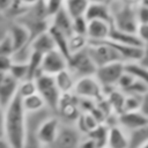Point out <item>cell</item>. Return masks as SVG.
Masks as SVG:
<instances>
[{
	"instance_id": "obj_22",
	"label": "cell",
	"mask_w": 148,
	"mask_h": 148,
	"mask_svg": "<svg viewBox=\"0 0 148 148\" xmlns=\"http://www.w3.org/2000/svg\"><path fill=\"white\" fill-rule=\"evenodd\" d=\"M90 6L88 0H65L64 8L74 20L77 17L86 16V13Z\"/></svg>"
},
{
	"instance_id": "obj_12",
	"label": "cell",
	"mask_w": 148,
	"mask_h": 148,
	"mask_svg": "<svg viewBox=\"0 0 148 148\" xmlns=\"http://www.w3.org/2000/svg\"><path fill=\"white\" fill-rule=\"evenodd\" d=\"M18 84L15 77H13L9 73L0 74V103L1 111L5 110L10 102L18 95Z\"/></svg>"
},
{
	"instance_id": "obj_16",
	"label": "cell",
	"mask_w": 148,
	"mask_h": 148,
	"mask_svg": "<svg viewBox=\"0 0 148 148\" xmlns=\"http://www.w3.org/2000/svg\"><path fill=\"white\" fill-rule=\"evenodd\" d=\"M112 30V23L106 21H89L88 27V38L90 42H104L110 38Z\"/></svg>"
},
{
	"instance_id": "obj_4",
	"label": "cell",
	"mask_w": 148,
	"mask_h": 148,
	"mask_svg": "<svg viewBox=\"0 0 148 148\" xmlns=\"http://www.w3.org/2000/svg\"><path fill=\"white\" fill-rule=\"evenodd\" d=\"M88 53L90 54L92 61L96 64L97 68L104 65H109L117 61H124L119 52L108 42H90L87 47Z\"/></svg>"
},
{
	"instance_id": "obj_20",
	"label": "cell",
	"mask_w": 148,
	"mask_h": 148,
	"mask_svg": "<svg viewBox=\"0 0 148 148\" xmlns=\"http://www.w3.org/2000/svg\"><path fill=\"white\" fill-rule=\"evenodd\" d=\"M54 80H56V84H57V87L61 94L73 92L75 83L77 81V79L74 76V74L68 68L60 72L59 74H57L54 76Z\"/></svg>"
},
{
	"instance_id": "obj_37",
	"label": "cell",
	"mask_w": 148,
	"mask_h": 148,
	"mask_svg": "<svg viewBox=\"0 0 148 148\" xmlns=\"http://www.w3.org/2000/svg\"><path fill=\"white\" fill-rule=\"evenodd\" d=\"M13 64H14V59H13V57L0 56V74L9 73V71H10Z\"/></svg>"
},
{
	"instance_id": "obj_36",
	"label": "cell",
	"mask_w": 148,
	"mask_h": 148,
	"mask_svg": "<svg viewBox=\"0 0 148 148\" xmlns=\"http://www.w3.org/2000/svg\"><path fill=\"white\" fill-rule=\"evenodd\" d=\"M139 23H148V0H142L136 6Z\"/></svg>"
},
{
	"instance_id": "obj_42",
	"label": "cell",
	"mask_w": 148,
	"mask_h": 148,
	"mask_svg": "<svg viewBox=\"0 0 148 148\" xmlns=\"http://www.w3.org/2000/svg\"><path fill=\"white\" fill-rule=\"evenodd\" d=\"M90 3H110L111 0H88Z\"/></svg>"
},
{
	"instance_id": "obj_26",
	"label": "cell",
	"mask_w": 148,
	"mask_h": 148,
	"mask_svg": "<svg viewBox=\"0 0 148 148\" xmlns=\"http://www.w3.org/2000/svg\"><path fill=\"white\" fill-rule=\"evenodd\" d=\"M42 60H43L42 53H38L36 51H31L30 57L27 61V64H28V79L35 80L37 77V75L40 73Z\"/></svg>"
},
{
	"instance_id": "obj_11",
	"label": "cell",
	"mask_w": 148,
	"mask_h": 148,
	"mask_svg": "<svg viewBox=\"0 0 148 148\" xmlns=\"http://www.w3.org/2000/svg\"><path fill=\"white\" fill-rule=\"evenodd\" d=\"M68 68V58L59 50H53L43 56L40 73L56 76Z\"/></svg>"
},
{
	"instance_id": "obj_10",
	"label": "cell",
	"mask_w": 148,
	"mask_h": 148,
	"mask_svg": "<svg viewBox=\"0 0 148 148\" xmlns=\"http://www.w3.org/2000/svg\"><path fill=\"white\" fill-rule=\"evenodd\" d=\"M58 112L60 116H62L67 124H73V121L76 123L80 116L83 113L80 106V98L74 92L62 94Z\"/></svg>"
},
{
	"instance_id": "obj_6",
	"label": "cell",
	"mask_w": 148,
	"mask_h": 148,
	"mask_svg": "<svg viewBox=\"0 0 148 148\" xmlns=\"http://www.w3.org/2000/svg\"><path fill=\"white\" fill-rule=\"evenodd\" d=\"M73 92L79 98H87L98 102L104 97V89L96 76H86L76 81Z\"/></svg>"
},
{
	"instance_id": "obj_38",
	"label": "cell",
	"mask_w": 148,
	"mask_h": 148,
	"mask_svg": "<svg viewBox=\"0 0 148 148\" xmlns=\"http://www.w3.org/2000/svg\"><path fill=\"white\" fill-rule=\"evenodd\" d=\"M136 35L139 39L143 43H148V23H139L138 29H136Z\"/></svg>"
},
{
	"instance_id": "obj_29",
	"label": "cell",
	"mask_w": 148,
	"mask_h": 148,
	"mask_svg": "<svg viewBox=\"0 0 148 148\" xmlns=\"http://www.w3.org/2000/svg\"><path fill=\"white\" fill-rule=\"evenodd\" d=\"M148 142V124L130 133V148H139Z\"/></svg>"
},
{
	"instance_id": "obj_5",
	"label": "cell",
	"mask_w": 148,
	"mask_h": 148,
	"mask_svg": "<svg viewBox=\"0 0 148 148\" xmlns=\"http://www.w3.org/2000/svg\"><path fill=\"white\" fill-rule=\"evenodd\" d=\"M68 69L79 80L86 76H94L97 72V66L92 61L87 49L73 53L68 59Z\"/></svg>"
},
{
	"instance_id": "obj_18",
	"label": "cell",
	"mask_w": 148,
	"mask_h": 148,
	"mask_svg": "<svg viewBox=\"0 0 148 148\" xmlns=\"http://www.w3.org/2000/svg\"><path fill=\"white\" fill-rule=\"evenodd\" d=\"M86 18L88 21H106L112 23V15L109 3H90L87 13Z\"/></svg>"
},
{
	"instance_id": "obj_13",
	"label": "cell",
	"mask_w": 148,
	"mask_h": 148,
	"mask_svg": "<svg viewBox=\"0 0 148 148\" xmlns=\"http://www.w3.org/2000/svg\"><path fill=\"white\" fill-rule=\"evenodd\" d=\"M7 31L10 35L12 40L14 43L15 53L21 52V51H23V50H25L27 47L30 46V42L32 39L31 32L21 22H17V23L12 24Z\"/></svg>"
},
{
	"instance_id": "obj_21",
	"label": "cell",
	"mask_w": 148,
	"mask_h": 148,
	"mask_svg": "<svg viewBox=\"0 0 148 148\" xmlns=\"http://www.w3.org/2000/svg\"><path fill=\"white\" fill-rule=\"evenodd\" d=\"M110 40L116 42V43H120V44H125V45H133V46H143V43L139 39L136 34H131V32H126V31H121L116 29L112 25V30L110 34Z\"/></svg>"
},
{
	"instance_id": "obj_17",
	"label": "cell",
	"mask_w": 148,
	"mask_h": 148,
	"mask_svg": "<svg viewBox=\"0 0 148 148\" xmlns=\"http://www.w3.org/2000/svg\"><path fill=\"white\" fill-rule=\"evenodd\" d=\"M56 49H57V46H56L54 39H53L52 35L50 34L49 29L46 31L37 35L36 37H34L30 42V50L42 53L43 56L56 50Z\"/></svg>"
},
{
	"instance_id": "obj_31",
	"label": "cell",
	"mask_w": 148,
	"mask_h": 148,
	"mask_svg": "<svg viewBox=\"0 0 148 148\" xmlns=\"http://www.w3.org/2000/svg\"><path fill=\"white\" fill-rule=\"evenodd\" d=\"M38 89H37V84H36V80H31V79H27L20 82L18 84V95L22 98L29 97L34 94H37Z\"/></svg>"
},
{
	"instance_id": "obj_14",
	"label": "cell",
	"mask_w": 148,
	"mask_h": 148,
	"mask_svg": "<svg viewBox=\"0 0 148 148\" xmlns=\"http://www.w3.org/2000/svg\"><path fill=\"white\" fill-rule=\"evenodd\" d=\"M117 124L120 125L128 133L136 131L148 124V117H146L140 110L123 112L117 118Z\"/></svg>"
},
{
	"instance_id": "obj_43",
	"label": "cell",
	"mask_w": 148,
	"mask_h": 148,
	"mask_svg": "<svg viewBox=\"0 0 148 148\" xmlns=\"http://www.w3.org/2000/svg\"><path fill=\"white\" fill-rule=\"evenodd\" d=\"M125 1H127L128 3H132V5H135V6H138L142 0H125Z\"/></svg>"
},
{
	"instance_id": "obj_35",
	"label": "cell",
	"mask_w": 148,
	"mask_h": 148,
	"mask_svg": "<svg viewBox=\"0 0 148 148\" xmlns=\"http://www.w3.org/2000/svg\"><path fill=\"white\" fill-rule=\"evenodd\" d=\"M142 102V96H135V95H126L125 101V111H139Z\"/></svg>"
},
{
	"instance_id": "obj_40",
	"label": "cell",
	"mask_w": 148,
	"mask_h": 148,
	"mask_svg": "<svg viewBox=\"0 0 148 148\" xmlns=\"http://www.w3.org/2000/svg\"><path fill=\"white\" fill-rule=\"evenodd\" d=\"M141 65H143V66H146V67H148V43H146L145 45H143V53H142V58H141V60L139 61Z\"/></svg>"
},
{
	"instance_id": "obj_25",
	"label": "cell",
	"mask_w": 148,
	"mask_h": 148,
	"mask_svg": "<svg viewBox=\"0 0 148 148\" xmlns=\"http://www.w3.org/2000/svg\"><path fill=\"white\" fill-rule=\"evenodd\" d=\"M125 71L133 75L136 80L148 84V67L141 65L139 61L125 62Z\"/></svg>"
},
{
	"instance_id": "obj_33",
	"label": "cell",
	"mask_w": 148,
	"mask_h": 148,
	"mask_svg": "<svg viewBox=\"0 0 148 148\" xmlns=\"http://www.w3.org/2000/svg\"><path fill=\"white\" fill-rule=\"evenodd\" d=\"M88 27H89V21L86 18V16L77 17V18H74L73 20V32L74 34L87 36V34H88Z\"/></svg>"
},
{
	"instance_id": "obj_24",
	"label": "cell",
	"mask_w": 148,
	"mask_h": 148,
	"mask_svg": "<svg viewBox=\"0 0 148 148\" xmlns=\"http://www.w3.org/2000/svg\"><path fill=\"white\" fill-rule=\"evenodd\" d=\"M49 31H50V34L52 35L53 39H54L57 50H59L60 52H62V53L69 59L71 53H69V49H68V36H67L66 34H64L62 31L58 30L57 28L52 27V25L49 27Z\"/></svg>"
},
{
	"instance_id": "obj_45",
	"label": "cell",
	"mask_w": 148,
	"mask_h": 148,
	"mask_svg": "<svg viewBox=\"0 0 148 148\" xmlns=\"http://www.w3.org/2000/svg\"><path fill=\"white\" fill-rule=\"evenodd\" d=\"M104 148H106V147H104Z\"/></svg>"
},
{
	"instance_id": "obj_44",
	"label": "cell",
	"mask_w": 148,
	"mask_h": 148,
	"mask_svg": "<svg viewBox=\"0 0 148 148\" xmlns=\"http://www.w3.org/2000/svg\"><path fill=\"white\" fill-rule=\"evenodd\" d=\"M139 148H148V142H146V143H143L142 146H140Z\"/></svg>"
},
{
	"instance_id": "obj_41",
	"label": "cell",
	"mask_w": 148,
	"mask_h": 148,
	"mask_svg": "<svg viewBox=\"0 0 148 148\" xmlns=\"http://www.w3.org/2000/svg\"><path fill=\"white\" fill-rule=\"evenodd\" d=\"M0 148H13V147L1 136V140H0Z\"/></svg>"
},
{
	"instance_id": "obj_23",
	"label": "cell",
	"mask_w": 148,
	"mask_h": 148,
	"mask_svg": "<svg viewBox=\"0 0 148 148\" xmlns=\"http://www.w3.org/2000/svg\"><path fill=\"white\" fill-rule=\"evenodd\" d=\"M22 101H23V106H24L27 113H29V114L30 113H38V112H42V111L47 109L44 98L38 92L34 94L29 97L22 98Z\"/></svg>"
},
{
	"instance_id": "obj_8",
	"label": "cell",
	"mask_w": 148,
	"mask_h": 148,
	"mask_svg": "<svg viewBox=\"0 0 148 148\" xmlns=\"http://www.w3.org/2000/svg\"><path fill=\"white\" fill-rule=\"evenodd\" d=\"M61 127L59 117L47 116L40 120L37 126V138L44 148H49L57 139Z\"/></svg>"
},
{
	"instance_id": "obj_27",
	"label": "cell",
	"mask_w": 148,
	"mask_h": 148,
	"mask_svg": "<svg viewBox=\"0 0 148 148\" xmlns=\"http://www.w3.org/2000/svg\"><path fill=\"white\" fill-rule=\"evenodd\" d=\"M90 40L87 36L83 35H79V34H72L68 37V49H69V53L71 56L73 53L80 52L82 50H86L89 45Z\"/></svg>"
},
{
	"instance_id": "obj_7",
	"label": "cell",
	"mask_w": 148,
	"mask_h": 148,
	"mask_svg": "<svg viewBox=\"0 0 148 148\" xmlns=\"http://www.w3.org/2000/svg\"><path fill=\"white\" fill-rule=\"evenodd\" d=\"M124 73H125V62L117 61L98 67L95 76L102 84L103 89L106 88L114 89L117 88L118 82Z\"/></svg>"
},
{
	"instance_id": "obj_32",
	"label": "cell",
	"mask_w": 148,
	"mask_h": 148,
	"mask_svg": "<svg viewBox=\"0 0 148 148\" xmlns=\"http://www.w3.org/2000/svg\"><path fill=\"white\" fill-rule=\"evenodd\" d=\"M0 53L1 56H7V57H13L15 54V47H14V43L12 40L10 35L7 32H5L1 37V42H0Z\"/></svg>"
},
{
	"instance_id": "obj_19",
	"label": "cell",
	"mask_w": 148,
	"mask_h": 148,
	"mask_svg": "<svg viewBox=\"0 0 148 148\" xmlns=\"http://www.w3.org/2000/svg\"><path fill=\"white\" fill-rule=\"evenodd\" d=\"M50 25L57 28L58 30L66 34L68 37L73 34V18L69 16V14L62 8L59 13H57L52 18Z\"/></svg>"
},
{
	"instance_id": "obj_28",
	"label": "cell",
	"mask_w": 148,
	"mask_h": 148,
	"mask_svg": "<svg viewBox=\"0 0 148 148\" xmlns=\"http://www.w3.org/2000/svg\"><path fill=\"white\" fill-rule=\"evenodd\" d=\"M109 128L110 126L109 125H105V124H101L98 125L95 130H92L91 132H89L86 136L92 139L99 148H104L106 147V141H108V134H109Z\"/></svg>"
},
{
	"instance_id": "obj_9",
	"label": "cell",
	"mask_w": 148,
	"mask_h": 148,
	"mask_svg": "<svg viewBox=\"0 0 148 148\" xmlns=\"http://www.w3.org/2000/svg\"><path fill=\"white\" fill-rule=\"evenodd\" d=\"M84 135L73 124H61L56 141L49 148H80Z\"/></svg>"
},
{
	"instance_id": "obj_3",
	"label": "cell",
	"mask_w": 148,
	"mask_h": 148,
	"mask_svg": "<svg viewBox=\"0 0 148 148\" xmlns=\"http://www.w3.org/2000/svg\"><path fill=\"white\" fill-rule=\"evenodd\" d=\"M35 80H36L38 94L44 98L46 103V108L50 111L58 112L59 103H60L62 94L60 92V90L58 89L56 84L54 76L39 73Z\"/></svg>"
},
{
	"instance_id": "obj_39",
	"label": "cell",
	"mask_w": 148,
	"mask_h": 148,
	"mask_svg": "<svg viewBox=\"0 0 148 148\" xmlns=\"http://www.w3.org/2000/svg\"><path fill=\"white\" fill-rule=\"evenodd\" d=\"M140 111H141L146 117H148V92L142 96V102H141Z\"/></svg>"
},
{
	"instance_id": "obj_2",
	"label": "cell",
	"mask_w": 148,
	"mask_h": 148,
	"mask_svg": "<svg viewBox=\"0 0 148 148\" xmlns=\"http://www.w3.org/2000/svg\"><path fill=\"white\" fill-rule=\"evenodd\" d=\"M109 6L112 15V25L118 30L136 34L139 25L136 6L125 0H111Z\"/></svg>"
},
{
	"instance_id": "obj_1",
	"label": "cell",
	"mask_w": 148,
	"mask_h": 148,
	"mask_svg": "<svg viewBox=\"0 0 148 148\" xmlns=\"http://www.w3.org/2000/svg\"><path fill=\"white\" fill-rule=\"evenodd\" d=\"M1 123V136L13 148H23L28 132V113L20 95H17L10 104L2 110Z\"/></svg>"
},
{
	"instance_id": "obj_30",
	"label": "cell",
	"mask_w": 148,
	"mask_h": 148,
	"mask_svg": "<svg viewBox=\"0 0 148 148\" xmlns=\"http://www.w3.org/2000/svg\"><path fill=\"white\" fill-rule=\"evenodd\" d=\"M9 74L17 81H23L28 79V64L27 61H14Z\"/></svg>"
},
{
	"instance_id": "obj_15",
	"label": "cell",
	"mask_w": 148,
	"mask_h": 148,
	"mask_svg": "<svg viewBox=\"0 0 148 148\" xmlns=\"http://www.w3.org/2000/svg\"><path fill=\"white\" fill-rule=\"evenodd\" d=\"M106 148H130V133L120 125H110Z\"/></svg>"
},
{
	"instance_id": "obj_34",
	"label": "cell",
	"mask_w": 148,
	"mask_h": 148,
	"mask_svg": "<svg viewBox=\"0 0 148 148\" xmlns=\"http://www.w3.org/2000/svg\"><path fill=\"white\" fill-rule=\"evenodd\" d=\"M45 7H46V12L49 17H53L57 13H59L65 5V0H44Z\"/></svg>"
}]
</instances>
